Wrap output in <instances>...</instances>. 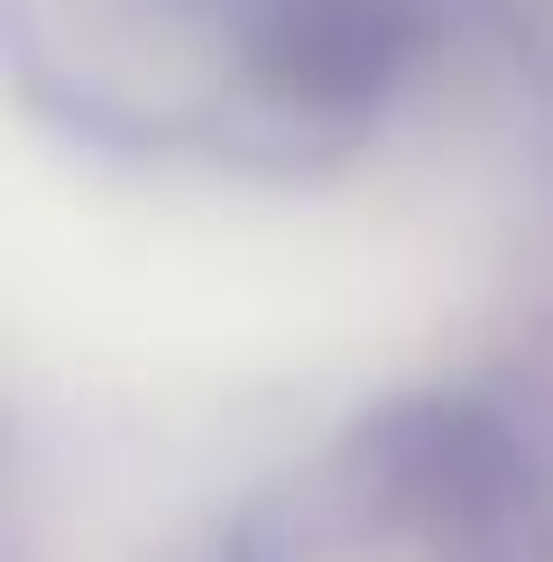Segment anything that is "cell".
Here are the masks:
<instances>
[{
  "label": "cell",
  "mask_w": 553,
  "mask_h": 562,
  "mask_svg": "<svg viewBox=\"0 0 553 562\" xmlns=\"http://www.w3.org/2000/svg\"><path fill=\"white\" fill-rule=\"evenodd\" d=\"M553 517L535 452L471 396L360 415L286 471L230 535V562H544Z\"/></svg>",
  "instance_id": "obj_1"
}]
</instances>
